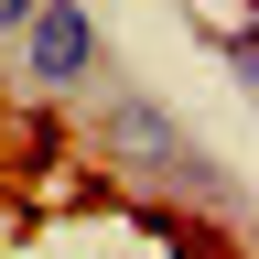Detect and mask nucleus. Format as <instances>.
Here are the masks:
<instances>
[{
    "mask_svg": "<svg viewBox=\"0 0 259 259\" xmlns=\"http://www.w3.org/2000/svg\"><path fill=\"white\" fill-rule=\"evenodd\" d=\"M11 65H22V87L44 97V108H76V97L108 76V32H97L87 0H32V22L11 32Z\"/></svg>",
    "mask_w": 259,
    "mask_h": 259,
    "instance_id": "nucleus-2",
    "label": "nucleus"
},
{
    "mask_svg": "<svg viewBox=\"0 0 259 259\" xmlns=\"http://www.w3.org/2000/svg\"><path fill=\"white\" fill-rule=\"evenodd\" d=\"M32 22V0H0V54H11V32Z\"/></svg>",
    "mask_w": 259,
    "mask_h": 259,
    "instance_id": "nucleus-3",
    "label": "nucleus"
},
{
    "mask_svg": "<svg viewBox=\"0 0 259 259\" xmlns=\"http://www.w3.org/2000/svg\"><path fill=\"white\" fill-rule=\"evenodd\" d=\"M76 119H87V162H97V173H130V184H151V194H194V205L238 216V184H227L216 162L184 141V119L162 108L151 87H130V76H97V87L76 97Z\"/></svg>",
    "mask_w": 259,
    "mask_h": 259,
    "instance_id": "nucleus-1",
    "label": "nucleus"
}]
</instances>
